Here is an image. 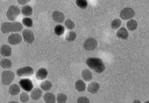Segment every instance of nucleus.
<instances>
[{
  "label": "nucleus",
  "instance_id": "nucleus-1",
  "mask_svg": "<svg viewBox=\"0 0 149 103\" xmlns=\"http://www.w3.org/2000/svg\"><path fill=\"white\" fill-rule=\"evenodd\" d=\"M23 25L19 22H5L1 26V31L4 34L19 32L23 30Z\"/></svg>",
  "mask_w": 149,
  "mask_h": 103
},
{
  "label": "nucleus",
  "instance_id": "nucleus-2",
  "mask_svg": "<svg viewBox=\"0 0 149 103\" xmlns=\"http://www.w3.org/2000/svg\"><path fill=\"white\" fill-rule=\"evenodd\" d=\"M86 64L90 69L98 73L103 72L105 69L104 62L99 58H89L86 61Z\"/></svg>",
  "mask_w": 149,
  "mask_h": 103
},
{
  "label": "nucleus",
  "instance_id": "nucleus-3",
  "mask_svg": "<svg viewBox=\"0 0 149 103\" xmlns=\"http://www.w3.org/2000/svg\"><path fill=\"white\" fill-rule=\"evenodd\" d=\"M21 10L17 6L12 5L9 6L6 13V17L10 21H15L20 15Z\"/></svg>",
  "mask_w": 149,
  "mask_h": 103
},
{
  "label": "nucleus",
  "instance_id": "nucleus-4",
  "mask_svg": "<svg viewBox=\"0 0 149 103\" xmlns=\"http://www.w3.org/2000/svg\"><path fill=\"white\" fill-rule=\"evenodd\" d=\"M15 77V74L13 72L5 70L2 73V83L4 86H9L13 82Z\"/></svg>",
  "mask_w": 149,
  "mask_h": 103
},
{
  "label": "nucleus",
  "instance_id": "nucleus-5",
  "mask_svg": "<svg viewBox=\"0 0 149 103\" xmlns=\"http://www.w3.org/2000/svg\"><path fill=\"white\" fill-rule=\"evenodd\" d=\"M135 15L134 10L130 7H125L121 11L120 17L123 20L132 19Z\"/></svg>",
  "mask_w": 149,
  "mask_h": 103
},
{
  "label": "nucleus",
  "instance_id": "nucleus-6",
  "mask_svg": "<svg viewBox=\"0 0 149 103\" xmlns=\"http://www.w3.org/2000/svg\"><path fill=\"white\" fill-rule=\"evenodd\" d=\"M98 42L96 39L93 37H89L86 39L83 44V47L85 50L92 51L96 48Z\"/></svg>",
  "mask_w": 149,
  "mask_h": 103
},
{
  "label": "nucleus",
  "instance_id": "nucleus-7",
  "mask_svg": "<svg viewBox=\"0 0 149 103\" xmlns=\"http://www.w3.org/2000/svg\"><path fill=\"white\" fill-rule=\"evenodd\" d=\"M34 73V70L30 66L21 67L17 69V74L19 77H29L32 75Z\"/></svg>",
  "mask_w": 149,
  "mask_h": 103
},
{
  "label": "nucleus",
  "instance_id": "nucleus-8",
  "mask_svg": "<svg viewBox=\"0 0 149 103\" xmlns=\"http://www.w3.org/2000/svg\"><path fill=\"white\" fill-rule=\"evenodd\" d=\"M22 36L24 41L29 44L33 42L35 39L34 33L29 29H25L22 30Z\"/></svg>",
  "mask_w": 149,
  "mask_h": 103
},
{
  "label": "nucleus",
  "instance_id": "nucleus-9",
  "mask_svg": "<svg viewBox=\"0 0 149 103\" xmlns=\"http://www.w3.org/2000/svg\"><path fill=\"white\" fill-rule=\"evenodd\" d=\"M19 85L22 89L26 92L31 91L33 88V85L32 81L29 79L24 78L19 81Z\"/></svg>",
  "mask_w": 149,
  "mask_h": 103
},
{
  "label": "nucleus",
  "instance_id": "nucleus-10",
  "mask_svg": "<svg viewBox=\"0 0 149 103\" xmlns=\"http://www.w3.org/2000/svg\"><path fill=\"white\" fill-rule=\"evenodd\" d=\"M22 36L17 33H12L8 38V42L9 44L13 45H16L20 44L22 41Z\"/></svg>",
  "mask_w": 149,
  "mask_h": 103
},
{
  "label": "nucleus",
  "instance_id": "nucleus-11",
  "mask_svg": "<svg viewBox=\"0 0 149 103\" xmlns=\"http://www.w3.org/2000/svg\"><path fill=\"white\" fill-rule=\"evenodd\" d=\"M52 18L54 21L59 23L63 22L65 19L64 14L57 10L52 13Z\"/></svg>",
  "mask_w": 149,
  "mask_h": 103
},
{
  "label": "nucleus",
  "instance_id": "nucleus-12",
  "mask_svg": "<svg viewBox=\"0 0 149 103\" xmlns=\"http://www.w3.org/2000/svg\"><path fill=\"white\" fill-rule=\"evenodd\" d=\"M0 54L4 57H9L12 55V48L8 45H2L0 48Z\"/></svg>",
  "mask_w": 149,
  "mask_h": 103
},
{
  "label": "nucleus",
  "instance_id": "nucleus-13",
  "mask_svg": "<svg viewBox=\"0 0 149 103\" xmlns=\"http://www.w3.org/2000/svg\"><path fill=\"white\" fill-rule=\"evenodd\" d=\"M48 71L45 68H41L36 72V77L39 80H43L47 78L48 76Z\"/></svg>",
  "mask_w": 149,
  "mask_h": 103
},
{
  "label": "nucleus",
  "instance_id": "nucleus-14",
  "mask_svg": "<svg viewBox=\"0 0 149 103\" xmlns=\"http://www.w3.org/2000/svg\"><path fill=\"white\" fill-rule=\"evenodd\" d=\"M116 35L118 38L125 40V39H128V36H129V33H128V31L125 28L122 27L117 31Z\"/></svg>",
  "mask_w": 149,
  "mask_h": 103
},
{
  "label": "nucleus",
  "instance_id": "nucleus-15",
  "mask_svg": "<svg viewBox=\"0 0 149 103\" xmlns=\"http://www.w3.org/2000/svg\"><path fill=\"white\" fill-rule=\"evenodd\" d=\"M100 86L97 82H92L89 84L88 87V90L90 93L95 94L100 89Z\"/></svg>",
  "mask_w": 149,
  "mask_h": 103
},
{
  "label": "nucleus",
  "instance_id": "nucleus-16",
  "mask_svg": "<svg viewBox=\"0 0 149 103\" xmlns=\"http://www.w3.org/2000/svg\"><path fill=\"white\" fill-rule=\"evenodd\" d=\"M30 97L33 100H38L42 95V92L40 89L36 88L31 91Z\"/></svg>",
  "mask_w": 149,
  "mask_h": 103
},
{
  "label": "nucleus",
  "instance_id": "nucleus-17",
  "mask_svg": "<svg viewBox=\"0 0 149 103\" xmlns=\"http://www.w3.org/2000/svg\"><path fill=\"white\" fill-rule=\"evenodd\" d=\"M20 91V87L17 84H13L9 87V94L12 96H16L19 94Z\"/></svg>",
  "mask_w": 149,
  "mask_h": 103
},
{
  "label": "nucleus",
  "instance_id": "nucleus-18",
  "mask_svg": "<svg viewBox=\"0 0 149 103\" xmlns=\"http://www.w3.org/2000/svg\"><path fill=\"white\" fill-rule=\"evenodd\" d=\"M33 9L32 7L28 5H24L21 10V13L25 17H29L32 15Z\"/></svg>",
  "mask_w": 149,
  "mask_h": 103
},
{
  "label": "nucleus",
  "instance_id": "nucleus-19",
  "mask_svg": "<svg viewBox=\"0 0 149 103\" xmlns=\"http://www.w3.org/2000/svg\"><path fill=\"white\" fill-rule=\"evenodd\" d=\"M44 100L47 103H54L56 102V98L52 93L47 92L44 95Z\"/></svg>",
  "mask_w": 149,
  "mask_h": 103
},
{
  "label": "nucleus",
  "instance_id": "nucleus-20",
  "mask_svg": "<svg viewBox=\"0 0 149 103\" xmlns=\"http://www.w3.org/2000/svg\"><path fill=\"white\" fill-rule=\"evenodd\" d=\"M75 88L77 91L79 92H82L86 90V84L84 81L81 80H79L76 82L75 84Z\"/></svg>",
  "mask_w": 149,
  "mask_h": 103
},
{
  "label": "nucleus",
  "instance_id": "nucleus-21",
  "mask_svg": "<svg viewBox=\"0 0 149 103\" xmlns=\"http://www.w3.org/2000/svg\"><path fill=\"white\" fill-rule=\"evenodd\" d=\"M138 22L136 20L133 19H130L127 22L126 24L127 29L128 30L130 31H134L138 27Z\"/></svg>",
  "mask_w": 149,
  "mask_h": 103
},
{
  "label": "nucleus",
  "instance_id": "nucleus-22",
  "mask_svg": "<svg viewBox=\"0 0 149 103\" xmlns=\"http://www.w3.org/2000/svg\"><path fill=\"white\" fill-rule=\"evenodd\" d=\"M0 65L3 69H9L12 66V63L8 59H3L0 61Z\"/></svg>",
  "mask_w": 149,
  "mask_h": 103
},
{
  "label": "nucleus",
  "instance_id": "nucleus-23",
  "mask_svg": "<svg viewBox=\"0 0 149 103\" xmlns=\"http://www.w3.org/2000/svg\"><path fill=\"white\" fill-rule=\"evenodd\" d=\"M81 75L83 79L87 82H89L93 77L92 73L88 69L83 70L81 73Z\"/></svg>",
  "mask_w": 149,
  "mask_h": 103
},
{
  "label": "nucleus",
  "instance_id": "nucleus-24",
  "mask_svg": "<svg viewBox=\"0 0 149 103\" xmlns=\"http://www.w3.org/2000/svg\"><path fill=\"white\" fill-rule=\"evenodd\" d=\"M40 87L43 90L49 91L52 88V83L49 80H45L42 82Z\"/></svg>",
  "mask_w": 149,
  "mask_h": 103
},
{
  "label": "nucleus",
  "instance_id": "nucleus-25",
  "mask_svg": "<svg viewBox=\"0 0 149 103\" xmlns=\"http://www.w3.org/2000/svg\"><path fill=\"white\" fill-rule=\"evenodd\" d=\"M54 32L55 34L58 36H61L64 34L65 32V28L62 25H57L54 29Z\"/></svg>",
  "mask_w": 149,
  "mask_h": 103
},
{
  "label": "nucleus",
  "instance_id": "nucleus-26",
  "mask_svg": "<svg viewBox=\"0 0 149 103\" xmlns=\"http://www.w3.org/2000/svg\"><path fill=\"white\" fill-rule=\"evenodd\" d=\"M77 36V33L74 31H71L66 34L65 39L68 42H73L76 39Z\"/></svg>",
  "mask_w": 149,
  "mask_h": 103
},
{
  "label": "nucleus",
  "instance_id": "nucleus-27",
  "mask_svg": "<svg viewBox=\"0 0 149 103\" xmlns=\"http://www.w3.org/2000/svg\"><path fill=\"white\" fill-rule=\"evenodd\" d=\"M22 25L28 28H31L33 26V21L31 18L25 17L22 19Z\"/></svg>",
  "mask_w": 149,
  "mask_h": 103
},
{
  "label": "nucleus",
  "instance_id": "nucleus-28",
  "mask_svg": "<svg viewBox=\"0 0 149 103\" xmlns=\"http://www.w3.org/2000/svg\"><path fill=\"white\" fill-rule=\"evenodd\" d=\"M122 24V21L119 18H115L113 19L111 23V27L113 29H117L120 27Z\"/></svg>",
  "mask_w": 149,
  "mask_h": 103
},
{
  "label": "nucleus",
  "instance_id": "nucleus-29",
  "mask_svg": "<svg viewBox=\"0 0 149 103\" xmlns=\"http://www.w3.org/2000/svg\"><path fill=\"white\" fill-rule=\"evenodd\" d=\"M76 3L77 6L81 9H85L88 5L87 0H76Z\"/></svg>",
  "mask_w": 149,
  "mask_h": 103
},
{
  "label": "nucleus",
  "instance_id": "nucleus-30",
  "mask_svg": "<svg viewBox=\"0 0 149 103\" xmlns=\"http://www.w3.org/2000/svg\"><path fill=\"white\" fill-rule=\"evenodd\" d=\"M67 100V97L64 93H59L56 97V101L59 103H65Z\"/></svg>",
  "mask_w": 149,
  "mask_h": 103
},
{
  "label": "nucleus",
  "instance_id": "nucleus-31",
  "mask_svg": "<svg viewBox=\"0 0 149 103\" xmlns=\"http://www.w3.org/2000/svg\"><path fill=\"white\" fill-rule=\"evenodd\" d=\"M65 26L69 30H72L75 28V23L71 19H67L65 21Z\"/></svg>",
  "mask_w": 149,
  "mask_h": 103
},
{
  "label": "nucleus",
  "instance_id": "nucleus-32",
  "mask_svg": "<svg viewBox=\"0 0 149 103\" xmlns=\"http://www.w3.org/2000/svg\"><path fill=\"white\" fill-rule=\"evenodd\" d=\"M29 99V95L26 92L22 93L20 95V100L22 102L25 103L28 102Z\"/></svg>",
  "mask_w": 149,
  "mask_h": 103
},
{
  "label": "nucleus",
  "instance_id": "nucleus-33",
  "mask_svg": "<svg viewBox=\"0 0 149 103\" xmlns=\"http://www.w3.org/2000/svg\"><path fill=\"white\" fill-rule=\"evenodd\" d=\"M77 102L79 103H89V99H88L87 97H85V96H81V97H79L77 99Z\"/></svg>",
  "mask_w": 149,
  "mask_h": 103
},
{
  "label": "nucleus",
  "instance_id": "nucleus-34",
  "mask_svg": "<svg viewBox=\"0 0 149 103\" xmlns=\"http://www.w3.org/2000/svg\"><path fill=\"white\" fill-rule=\"evenodd\" d=\"M31 0H17L18 3L22 5H26L31 1Z\"/></svg>",
  "mask_w": 149,
  "mask_h": 103
},
{
  "label": "nucleus",
  "instance_id": "nucleus-35",
  "mask_svg": "<svg viewBox=\"0 0 149 103\" xmlns=\"http://www.w3.org/2000/svg\"><path fill=\"white\" fill-rule=\"evenodd\" d=\"M9 103H17V102H15V101H11Z\"/></svg>",
  "mask_w": 149,
  "mask_h": 103
}]
</instances>
